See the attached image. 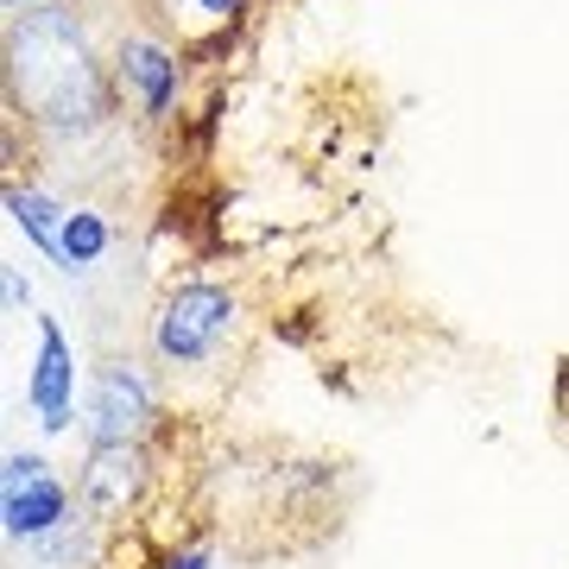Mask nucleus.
Returning a JSON list of instances; mask_svg holds the SVG:
<instances>
[{
    "label": "nucleus",
    "mask_w": 569,
    "mask_h": 569,
    "mask_svg": "<svg viewBox=\"0 0 569 569\" xmlns=\"http://www.w3.org/2000/svg\"><path fill=\"white\" fill-rule=\"evenodd\" d=\"M7 51H13V102L44 133L77 140L89 127H102L108 77L96 63V51H89V32H82L77 7H32L26 20H13Z\"/></svg>",
    "instance_id": "1"
},
{
    "label": "nucleus",
    "mask_w": 569,
    "mask_h": 569,
    "mask_svg": "<svg viewBox=\"0 0 569 569\" xmlns=\"http://www.w3.org/2000/svg\"><path fill=\"white\" fill-rule=\"evenodd\" d=\"M241 323V298L228 284H178L171 298L152 317V355H159L171 373H190V367H209L222 355V342Z\"/></svg>",
    "instance_id": "2"
},
{
    "label": "nucleus",
    "mask_w": 569,
    "mask_h": 569,
    "mask_svg": "<svg viewBox=\"0 0 569 569\" xmlns=\"http://www.w3.org/2000/svg\"><path fill=\"white\" fill-rule=\"evenodd\" d=\"M152 418H159V392L140 361H102L89 373V406H82L89 443H146Z\"/></svg>",
    "instance_id": "3"
},
{
    "label": "nucleus",
    "mask_w": 569,
    "mask_h": 569,
    "mask_svg": "<svg viewBox=\"0 0 569 569\" xmlns=\"http://www.w3.org/2000/svg\"><path fill=\"white\" fill-rule=\"evenodd\" d=\"M146 481V443H89V468L77 481V507L96 512L102 526H127V512L140 507Z\"/></svg>",
    "instance_id": "4"
},
{
    "label": "nucleus",
    "mask_w": 569,
    "mask_h": 569,
    "mask_svg": "<svg viewBox=\"0 0 569 569\" xmlns=\"http://www.w3.org/2000/svg\"><path fill=\"white\" fill-rule=\"evenodd\" d=\"M26 406L39 411V430H51V437L77 425V348H70L58 317H39V355L26 373Z\"/></svg>",
    "instance_id": "5"
},
{
    "label": "nucleus",
    "mask_w": 569,
    "mask_h": 569,
    "mask_svg": "<svg viewBox=\"0 0 569 569\" xmlns=\"http://www.w3.org/2000/svg\"><path fill=\"white\" fill-rule=\"evenodd\" d=\"M114 82H121V96L140 108L146 121H171L178 89H183V63L152 32H127L121 51H114Z\"/></svg>",
    "instance_id": "6"
},
{
    "label": "nucleus",
    "mask_w": 569,
    "mask_h": 569,
    "mask_svg": "<svg viewBox=\"0 0 569 569\" xmlns=\"http://www.w3.org/2000/svg\"><path fill=\"white\" fill-rule=\"evenodd\" d=\"M70 512H77V493H70V481H58V475L0 481V526H7V538L26 545V550L39 545V538H51Z\"/></svg>",
    "instance_id": "7"
},
{
    "label": "nucleus",
    "mask_w": 569,
    "mask_h": 569,
    "mask_svg": "<svg viewBox=\"0 0 569 569\" xmlns=\"http://www.w3.org/2000/svg\"><path fill=\"white\" fill-rule=\"evenodd\" d=\"M108 247H114V228H108L102 209L77 203L70 216H63V241H58V266L70 272V279H82V272H96V260H102Z\"/></svg>",
    "instance_id": "8"
},
{
    "label": "nucleus",
    "mask_w": 569,
    "mask_h": 569,
    "mask_svg": "<svg viewBox=\"0 0 569 569\" xmlns=\"http://www.w3.org/2000/svg\"><path fill=\"white\" fill-rule=\"evenodd\" d=\"M7 216H13V228H20L26 241L39 247V253H51V260H58L63 216H70V209H63V203H51L44 190H20V183H13V190H7Z\"/></svg>",
    "instance_id": "9"
},
{
    "label": "nucleus",
    "mask_w": 569,
    "mask_h": 569,
    "mask_svg": "<svg viewBox=\"0 0 569 569\" xmlns=\"http://www.w3.org/2000/svg\"><path fill=\"white\" fill-rule=\"evenodd\" d=\"M178 7H183V20L190 26H228L247 0H171V20H178Z\"/></svg>",
    "instance_id": "10"
},
{
    "label": "nucleus",
    "mask_w": 569,
    "mask_h": 569,
    "mask_svg": "<svg viewBox=\"0 0 569 569\" xmlns=\"http://www.w3.org/2000/svg\"><path fill=\"white\" fill-rule=\"evenodd\" d=\"M159 569H216V557H209V550H171Z\"/></svg>",
    "instance_id": "11"
},
{
    "label": "nucleus",
    "mask_w": 569,
    "mask_h": 569,
    "mask_svg": "<svg viewBox=\"0 0 569 569\" xmlns=\"http://www.w3.org/2000/svg\"><path fill=\"white\" fill-rule=\"evenodd\" d=\"M7 305H13V310H32V284L20 279V266H7Z\"/></svg>",
    "instance_id": "12"
},
{
    "label": "nucleus",
    "mask_w": 569,
    "mask_h": 569,
    "mask_svg": "<svg viewBox=\"0 0 569 569\" xmlns=\"http://www.w3.org/2000/svg\"><path fill=\"white\" fill-rule=\"evenodd\" d=\"M7 7H32V0H7Z\"/></svg>",
    "instance_id": "13"
}]
</instances>
